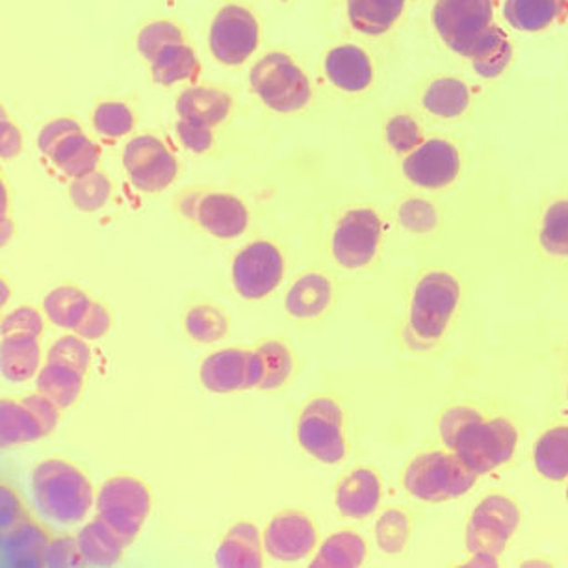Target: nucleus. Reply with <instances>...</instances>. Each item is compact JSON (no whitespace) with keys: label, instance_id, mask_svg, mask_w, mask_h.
Segmentation results:
<instances>
[{"label":"nucleus","instance_id":"1","mask_svg":"<svg viewBox=\"0 0 568 568\" xmlns=\"http://www.w3.org/2000/svg\"><path fill=\"white\" fill-rule=\"evenodd\" d=\"M30 489L41 517L63 526L84 520L93 506L90 481L68 460L49 459L36 466Z\"/></svg>","mask_w":568,"mask_h":568},{"label":"nucleus","instance_id":"2","mask_svg":"<svg viewBox=\"0 0 568 568\" xmlns=\"http://www.w3.org/2000/svg\"><path fill=\"white\" fill-rule=\"evenodd\" d=\"M250 85L266 109L296 114L307 109L313 88L307 74L284 52H267L251 68Z\"/></svg>","mask_w":568,"mask_h":568},{"label":"nucleus","instance_id":"3","mask_svg":"<svg viewBox=\"0 0 568 568\" xmlns=\"http://www.w3.org/2000/svg\"><path fill=\"white\" fill-rule=\"evenodd\" d=\"M517 429L506 418L484 420L481 415L471 416L448 446L468 470L484 476L511 460L517 449Z\"/></svg>","mask_w":568,"mask_h":568},{"label":"nucleus","instance_id":"4","mask_svg":"<svg viewBox=\"0 0 568 568\" xmlns=\"http://www.w3.org/2000/svg\"><path fill=\"white\" fill-rule=\"evenodd\" d=\"M432 24L444 45L470 60L479 43L495 27L493 0H437Z\"/></svg>","mask_w":568,"mask_h":568},{"label":"nucleus","instance_id":"5","mask_svg":"<svg viewBox=\"0 0 568 568\" xmlns=\"http://www.w3.org/2000/svg\"><path fill=\"white\" fill-rule=\"evenodd\" d=\"M459 283L449 273H427L416 284L410 303L409 335L420 342V347L433 346L440 341L459 305Z\"/></svg>","mask_w":568,"mask_h":568},{"label":"nucleus","instance_id":"6","mask_svg":"<svg viewBox=\"0 0 568 568\" xmlns=\"http://www.w3.org/2000/svg\"><path fill=\"white\" fill-rule=\"evenodd\" d=\"M520 511L506 496H487L471 513L466 528V548L470 550L468 567H496L501 551L517 531Z\"/></svg>","mask_w":568,"mask_h":568},{"label":"nucleus","instance_id":"7","mask_svg":"<svg viewBox=\"0 0 568 568\" xmlns=\"http://www.w3.org/2000/svg\"><path fill=\"white\" fill-rule=\"evenodd\" d=\"M478 481L455 454L429 452L410 463L405 471V489L422 501L440 504L466 495Z\"/></svg>","mask_w":568,"mask_h":568},{"label":"nucleus","instance_id":"8","mask_svg":"<svg viewBox=\"0 0 568 568\" xmlns=\"http://www.w3.org/2000/svg\"><path fill=\"white\" fill-rule=\"evenodd\" d=\"M95 507L98 517L103 518L125 545H131L151 513V495L142 481L118 476L101 487Z\"/></svg>","mask_w":568,"mask_h":568},{"label":"nucleus","instance_id":"9","mask_svg":"<svg viewBox=\"0 0 568 568\" xmlns=\"http://www.w3.org/2000/svg\"><path fill=\"white\" fill-rule=\"evenodd\" d=\"M261 41V27L251 10L227 4L217 12L209 32L212 57L229 68L247 62Z\"/></svg>","mask_w":568,"mask_h":568},{"label":"nucleus","instance_id":"10","mask_svg":"<svg viewBox=\"0 0 568 568\" xmlns=\"http://www.w3.org/2000/svg\"><path fill=\"white\" fill-rule=\"evenodd\" d=\"M123 165L132 186L145 194H159L179 175L175 154L153 134L132 138L123 151Z\"/></svg>","mask_w":568,"mask_h":568},{"label":"nucleus","instance_id":"11","mask_svg":"<svg viewBox=\"0 0 568 568\" xmlns=\"http://www.w3.org/2000/svg\"><path fill=\"white\" fill-rule=\"evenodd\" d=\"M342 420V409L333 399L320 398L311 402L297 424V438L303 449L325 465L341 463L346 455Z\"/></svg>","mask_w":568,"mask_h":568},{"label":"nucleus","instance_id":"12","mask_svg":"<svg viewBox=\"0 0 568 568\" xmlns=\"http://www.w3.org/2000/svg\"><path fill=\"white\" fill-rule=\"evenodd\" d=\"M284 275L281 251L258 240L240 251L233 262V283L240 296L250 302L270 296Z\"/></svg>","mask_w":568,"mask_h":568},{"label":"nucleus","instance_id":"13","mask_svg":"<svg viewBox=\"0 0 568 568\" xmlns=\"http://www.w3.org/2000/svg\"><path fill=\"white\" fill-rule=\"evenodd\" d=\"M382 242V220L369 209H355L342 216L333 234V255L342 267L358 270L374 261Z\"/></svg>","mask_w":568,"mask_h":568},{"label":"nucleus","instance_id":"14","mask_svg":"<svg viewBox=\"0 0 568 568\" xmlns=\"http://www.w3.org/2000/svg\"><path fill=\"white\" fill-rule=\"evenodd\" d=\"M459 171V149L443 138L424 140L404 160L405 179L424 190H443L454 184Z\"/></svg>","mask_w":568,"mask_h":568},{"label":"nucleus","instance_id":"15","mask_svg":"<svg viewBox=\"0 0 568 568\" xmlns=\"http://www.w3.org/2000/svg\"><path fill=\"white\" fill-rule=\"evenodd\" d=\"M316 528L303 513L288 511L273 518L264 534V550L277 561H302L316 548Z\"/></svg>","mask_w":568,"mask_h":568},{"label":"nucleus","instance_id":"16","mask_svg":"<svg viewBox=\"0 0 568 568\" xmlns=\"http://www.w3.org/2000/svg\"><path fill=\"white\" fill-rule=\"evenodd\" d=\"M194 222L222 240L239 239L247 231L250 212L231 194H195Z\"/></svg>","mask_w":568,"mask_h":568},{"label":"nucleus","instance_id":"17","mask_svg":"<svg viewBox=\"0 0 568 568\" xmlns=\"http://www.w3.org/2000/svg\"><path fill=\"white\" fill-rule=\"evenodd\" d=\"M324 69L331 84L344 93H361L374 84L372 58L364 49L352 43L331 49L325 57Z\"/></svg>","mask_w":568,"mask_h":568},{"label":"nucleus","instance_id":"18","mask_svg":"<svg viewBox=\"0 0 568 568\" xmlns=\"http://www.w3.org/2000/svg\"><path fill=\"white\" fill-rule=\"evenodd\" d=\"M175 110L179 120L216 129L231 115L233 98L227 91L217 90L211 85H192L179 93Z\"/></svg>","mask_w":568,"mask_h":568},{"label":"nucleus","instance_id":"19","mask_svg":"<svg viewBox=\"0 0 568 568\" xmlns=\"http://www.w3.org/2000/svg\"><path fill=\"white\" fill-rule=\"evenodd\" d=\"M504 19L517 32L537 34L568 19V0H506Z\"/></svg>","mask_w":568,"mask_h":568},{"label":"nucleus","instance_id":"20","mask_svg":"<svg viewBox=\"0 0 568 568\" xmlns=\"http://www.w3.org/2000/svg\"><path fill=\"white\" fill-rule=\"evenodd\" d=\"M251 352L223 349L201 364V383L216 394L236 393L247 388Z\"/></svg>","mask_w":568,"mask_h":568},{"label":"nucleus","instance_id":"21","mask_svg":"<svg viewBox=\"0 0 568 568\" xmlns=\"http://www.w3.org/2000/svg\"><path fill=\"white\" fill-rule=\"evenodd\" d=\"M382 500V481L368 468H357L336 489V507L347 518L363 520L374 515Z\"/></svg>","mask_w":568,"mask_h":568},{"label":"nucleus","instance_id":"22","mask_svg":"<svg viewBox=\"0 0 568 568\" xmlns=\"http://www.w3.org/2000/svg\"><path fill=\"white\" fill-rule=\"evenodd\" d=\"M49 537L29 518L16 528L2 531V567H45Z\"/></svg>","mask_w":568,"mask_h":568},{"label":"nucleus","instance_id":"23","mask_svg":"<svg viewBox=\"0 0 568 568\" xmlns=\"http://www.w3.org/2000/svg\"><path fill=\"white\" fill-rule=\"evenodd\" d=\"M409 0H346L347 21L358 34L379 38L404 18Z\"/></svg>","mask_w":568,"mask_h":568},{"label":"nucleus","instance_id":"24","mask_svg":"<svg viewBox=\"0 0 568 568\" xmlns=\"http://www.w3.org/2000/svg\"><path fill=\"white\" fill-rule=\"evenodd\" d=\"M470 104V88L457 77H438L422 93V109L438 120H459Z\"/></svg>","mask_w":568,"mask_h":568},{"label":"nucleus","instance_id":"25","mask_svg":"<svg viewBox=\"0 0 568 568\" xmlns=\"http://www.w3.org/2000/svg\"><path fill=\"white\" fill-rule=\"evenodd\" d=\"M77 542L82 561L90 567H114L126 546L120 535L99 517L80 529Z\"/></svg>","mask_w":568,"mask_h":568},{"label":"nucleus","instance_id":"26","mask_svg":"<svg viewBox=\"0 0 568 568\" xmlns=\"http://www.w3.org/2000/svg\"><path fill=\"white\" fill-rule=\"evenodd\" d=\"M216 565L222 568H261V534L250 523L234 524L216 551Z\"/></svg>","mask_w":568,"mask_h":568},{"label":"nucleus","instance_id":"27","mask_svg":"<svg viewBox=\"0 0 568 568\" xmlns=\"http://www.w3.org/2000/svg\"><path fill=\"white\" fill-rule=\"evenodd\" d=\"M40 361L41 349L38 336L16 335L2 338L0 369L8 382H29L38 374Z\"/></svg>","mask_w":568,"mask_h":568},{"label":"nucleus","instance_id":"28","mask_svg":"<svg viewBox=\"0 0 568 568\" xmlns=\"http://www.w3.org/2000/svg\"><path fill=\"white\" fill-rule=\"evenodd\" d=\"M63 175L71 179L88 175L91 171L98 170L99 160H101V149L98 143L91 142L84 132H71L52 149L51 154L47 156Z\"/></svg>","mask_w":568,"mask_h":568},{"label":"nucleus","instance_id":"29","mask_svg":"<svg viewBox=\"0 0 568 568\" xmlns=\"http://www.w3.org/2000/svg\"><path fill=\"white\" fill-rule=\"evenodd\" d=\"M149 65L154 82L165 88L179 82H194L201 74L200 58L192 47L186 45V41L165 47Z\"/></svg>","mask_w":568,"mask_h":568},{"label":"nucleus","instance_id":"30","mask_svg":"<svg viewBox=\"0 0 568 568\" xmlns=\"http://www.w3.org/2000/svg\"><path fill=\"white\" fill-rule=\"evenodd\" d=\"M333 288L329 278L320 273H307L292 286L284 307L294 318H316L329 305Z\"/></svg>","mask_w":568,"mask_h":568},{"label":"nucleus","instance_id":"31","mask_svg":"<svg viewBox=\"0 0 568 568\" xmlns=\"http://www.w3.org/2000/svg\"><path fill=\"white\" fill-rule=\"evenodd\" d=\"M84 374L65 364L47 363L38 372L36 387L38 393L54 402L60 409H68L79 399L84 385Z\"/></svg>","mask_w":568,"mask_h":568},{"label":"nucleus","instance_id":"32","mask_svg":"<svg viewBox=\"0 0 568 568\" xmlns=\"http://www.w3.org/2000/svg\"><path fill=\"white\" fill-rule=\"evenodd\" d=\"M513 45L506 30L498 24L493 27L478 49L471 54L470 63L474 71L485 80L500 79L511 65Z\"/></svg>","mask_w":568,"mask_h":568},{"label":"nucleus","instance_id":"33","mask_svg":"<svg viewBox=\"0 0 568 568\" xmlns=\"http://www.w3.org/2000/svg\"><path fill=\"white\" fill-rule=\"evenodd\" d=\"M535 468L550 481L568 478V426L554 427L535 444Z\"/></svg>","mask_w":568,"mask_h":568},{"label":"nucleus","instance_id":"34","mask_svg":"<svg viewBox=\"0 0 568 568\" xmlns=\"http://www.w3.org/2000/svg\"><path fill=\"white\" fill-rule=\"evenodd\" d=\"M366 559V542L353 531H338L325 540L311 568H357Z\"/></svg>","mask_w":568,"mask_h":568},{"label":"nucleus","instance_id":"35","mask_svg":"<svg viewBox=\"0 0 568 568\" xmlns=\"http://www.w3.org/2000/svg\"><path fill=\"white\" fill-rule=\"evenodd\" d=\"M43 435L40 422L30 413L29 407L21 402L16 404L12 399H4L0 404V444L2 448H10L16 444L34 443Z\"/></svg>","mask_w":568,"mask_h":568},{"label":"nucleus","instance_id":"36","mask_svg":"<svg viewBox=\"0 0 568 568\" xmlns=\"http://www.w3.org/2000/svg\"><path fill=\"white\" fill-rule=\"evenodd\" d=\"M90 305V297L74 286L54 288L43 300L47 318L62 329H74L84 318Z\"/></svg>","mask_w":568,"mask_h":568},{"label":"nucleus","instance_id":"37","mask_svg":"<svg viewBox=\"0 0 568 568\" xmlns=\"http://www.w3.org/2000/svg\"><path fill=\"white\" fill-rule=\"evenodd\" d=\"M112 195V182L101 171H91L88 175L73 179L69 186V197L82 212H98L109 203Z\"/></svg>","mask_w":568,"mask_h":568},{"label":"nucleus","instance_id":"38","mask_svg":"<svg viewBox=\"0 0 568 568\" xmlns=\"http://www.w3.org/2000/svg\"><path fill=\"white\" fill-rule=\"evenodd\" d=\"M258 357L262 363V390H275L283 387L286 379L291 377L294 361L288 347L283 346L281 342H266L258 349Z\"/></svg>","mask_w":568,"mask_h":568},{"label":"nucleus","instance_id":"39","mask_svg":"<svg viewBox=\"0 0 568 568\" xmlns=\"http://www.w3.org/2000/svg\"><path fill=\"white\" fill-rule=\"evenodd\" d=\"M540 245L546 253L554 256H568V201H556L548 206L542 229Z\"/></svg>","mask_w":568,"mask_h":568},{"label":"nucleus","instance_id":"40","mask_svg":"<svg viewBox=\"0 0 568 568\" xmlns=\"http://www.w3.org/2000/svg\"><path fill=\"white\" fill-rule=\"evenodd\" d=\"M229 322L222 311L211 305L190 308L186 314L187 335L203 344L222 341L227 335Z\"/></svg>","mask_w":568,"mask_h":568},{"label":"nucleus","instance_id":"41","mask_svg":"<svg viewBox=\"0 0 568 568\" xmlns=\"http://www.w3.org/2000/svg\"><path fill=\"white\" fill-rule=\"evenodd\" d=\"M93 129L106 140H120L134 129V114L120 101L101 103L93 112Z\"/></svg>","mask_w":568,"mask_h":568},{"label":"nucleus","instance_id":"42","mask_svg":"<svg viewBox=\"0 0 568 568\" xmlns=\"http://www.w3.org/2000/svg\"><path fill=\"white\" fill-rule=\"evenodd\" d=\"M409 518L398 509H390V511L385 513L375 524V539H377V546L385 554H399L404 550L407 540H409Z\"/></svg>","mask_w":568,"mask_h":568},{"label":"nucleus","instance_id":"43","mask_svg":"<svg viewBox=\"0 0 568 568\" xmlns=\"http://www.w3.org/2000/svg\"><path fill=\"white\" fill-rule=\"evenodd\" d=\"M176 43H184L182 30L171 21H154L143 27L142 32L138 34L136 47L149 63L153 62L154 57L162 49Z\"/></svg>","mask_w":568,"mask_h":568},{"label":"nucleus","instance_id":"44","mask_svg":"<svg viewBox=\"0 0 568 568\" xmlns=\"http://www.w3.org/2000/svg\"><path fill=\"white\" fill-rule=\"evenodd\" d=\"M385 138L394 153L405 154V156L413 153L426 140L420 123L409 114L393 115L385 126Z\"/></svg>","mask_w":568,"mask_h":568},{"label":"nucleus","instance_id":"45","mask_svg":"<svg viewBox=\"0 0 568 568\" xmlns=\"http://www.w3.org/2000/svg\"><path fill=\"white\" fill-rule=\"evenodd\" d=\"M91 349L85 344L82 336H62L52 344L47 355V363L65 364L71 368L79 369L80 374H85L90 366Z\"/></svg>","mask_w":568,"mask_h":568},{"label":"nucleus","instance_id":"46","mask_svg":"<svg viewBox=\"0 0 568 568\" xmlns=\"http://www.w3.org/2000/svg\"><path fill=\"white\" fill-rule=\"evenodd\" d=\"M399 223L413 233H429L437 225V212L424 200L405 201L399 206Z\"/></svg>","mask_w":568,"mask_h":568},{"label":"nucleus","instance_id":"47","mask_svg":"<svg viewBox=\"0 0 568 568\" xmlns=\"http://www.w3.org/2000/svg\"><path fill=\"white\" fill-rule=\"evenodd\" d=\"M43 331V320L32 307H19L2 320V338L16 335L40 336Z\"/></svg>","mask_w":568,"mask_h":568},{"label":"nucleus","instance_id":"48","mask_svg":"<svg viewBox=\"0 0 568 568\" xmlns=\"http://www.w3.org/2000/svg\"><path fill=\"white\" fill-rule=\"evenodd\" d=\"M84 565L80 556L79 542L73 537H58L49 540L45 550V567H80Z\"/></svg>","mask_w":568,"mask_h":568},{"label":"nucleus","instance_id":"49","mask_svg":"<svg viewBox=\"0 0 568 568\" xmlns=\"http://www.w3.org/2000/svg\"><path fill=\"white\" fill-rule=\"evenodd\" d=\"M175 132L182 145L195 154L206 153L212 148V143H214L212 129L197 125V123H192V121H176Z\"/></svg>","mask_w":568,"mask_h":568},{"label":"nucleus","instance_id":"50","mask_svg":"<svg viewBox=\"0 0 568 568\" xmlns=\"http://www.w3.org/2000/svg\"><path fill=\"white\" fill-rule=\"evenodd\" d=\"M110 325H112V318H110L109 311L101 303L91 302L84 318L73 331L84 341H99L109 333Z\"/></svg>","mask_w":568,"mask_h":568},{"label":"nucleus","instance_id":"51","mask_svg":"<svg viewBox=\"0 0 568 568\" xmlns=\"http://www.w3.org/2000/svg\"><path fill=\"white\" fill-rule=\"evenodd\" d=\"M82 131L79 123L69 118H60V120L51 121L41 129L40 138H38V148H40L43 156H49L52 149L57 148L58 143L62 142L63 138L71 134V132Z\"/></svg>","mask_w":568,"mask_h":568},{"label":"nucleus","instance_id":"52","mask_svg":"<svg viewBox=\"0 0 568 568\" xmlns=\"http://www.w3.org/2000/svg\"><path fill=\"white\" fill-rule=\"evenodd\" d=\"M23 404L29 407L30 413L36 416V420L40 422L43 435H51L58 426V407L54 402L43 396V394H32L29 398L23 399Z\"/></svg>","mask_w":568,"mask_h":568},{"label":"nucleus","instance_id":"53","mask_svg":"<svg viewBox=\"0 0 568 568\" xmlns=\"http://www.w3.org/2000/svg\"><path fill=\"white\" fill-rule=\"evenodd\" d=\"M0 504H2V509H0L2 511V515H0V528H2V531L16 528L18 524L27 520L23 506H21L18 496L13 495L12 489L2 487V490H0Z\"/></svg>","mask_w":568,"mask_h":568},{"label":"nucleus","instance_id":"54","mask_svg":"<svg viewBox=\"0 0 568 568\" xmlns=\"http://www.w3.org/2000/svg\"><path fill=\"white\" fill-rule=\"evenodd\" d=\"M0 156L2 160H12L23 151V136L18 126L8 120L2 112V121H0Z\"/></svg>","mask_w":568,"mask_h":568},{"label":"nucleus","instance_id":"55","mask_svg":"<svg viewBox=\"0 0 568 568\" xmlns=\"http://www.w3.org/2000/svg\"><path fill=\"white\" fill-rule=\"evenodd\" d=\"M262 383V363L258 353L251 352L250 374H247V388H258Z\"/></svg>","mask_w":568,"mask_h":568},{"label":"nucleus","instance_id":"56","mask_svg":"<svg viewBox=\"0 0 568 568\" xmlns=\"http://www.w3.org/2000/svg\"><path fill=\"white\" fill-rule=\"evenodd\" d=\"M12 236V222L7 216H2V244H7Z\"/></svg>","mask_w":568,"mask_h":568},{"label":"nucleus","instance_id":"57","mask_svg":"<svg viewBox=\"0 0 568 568\" xmlns=\"http://www.w3.org/2000/svg\"><path fill=\"white\" fill-rule=\"evenodd\" d=\"M0 288H2V307H4L8 303V296H10V288H8V283H4V281L0 284Z\"/></svg>","mask_w":568,"mask_h":568},{"label":"nucleus","instance_id":"58","mask_svg":"<svg viewBox=\"0 0 568 568\" xmlns=\"http://www.w3.org/2000/svg\"><path fill=\"white\" fill-rule=\"evenodd\" d=\"M567 500H568V490H567Z\"/></svg>","mask_w":568,"mask_h":568}]
</instances>
